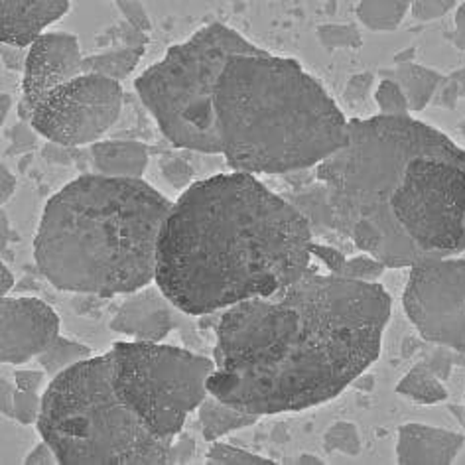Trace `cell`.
<instances>
[{
    "instance_id": "45",
    "label": "cell",
    "mask_w": 465,
    "mask_h": 465,
    "mask_svg": "<svg viewBox=\"0 0 465 465\" xmlns=\"http://www.w3.org/2000/svg\"><path fill=\"white\" fill-rule=\"evenodd\" d=\"M463 420H465V414H463Z\"/></svg>"
},
{
    "instance_id": "14",
    "label": "cell",
    "mask_w": 465,
    "mask_h": 465,
    "mask_svg": "<svg viewBox=\"0 0 465 465\" xmlns=\"http://www.w3.org/2000/svg\"><path fill=\"white\" fill-rule=\"evenodd\" d=\"M69 10V0H0V42L28 45Z\"/></svg>"
},
{
    "instance_id": "44",
    "label": "cell",
    "mask_w": 465,
    "mask_h": 465,
    "mask_svg": "<svg viewBox=\"0 0 465 465\" xmlns=\"http://www.w3.org/2000/svg\"><path fill=\"white\" fill-rule=\"evenodd\" d=\"M10 104H13V97L10 95H0V121H3V124H5V121H6V116H8V111H10Z\"/></svg>"
},
{
    "instance_id": "27",
    "label": "cell",
    "mask_w": 465,
    "mask_h": 465,
    "mask_svg": "<svg viewBox=\"0 0 465 465\" xmlns=\"http://www.w3.org/2000/svg\"><path fill=\"white\" fill-rule=\"evenodd\" d=\"M207 463L209 465H272L274 461L259 456V453H251L247 450H241L229 444H221L217 440L207 451Z\"/></svg>"
},
{
    "instance_id": "22",
    "label": "cell",
    "mask_w": 465,
    "mask_h": 465,
    "mask_svg": "<svg viewBox=\"0 0 465 465\" xmlns=\"http://www.w3.org/2000/svg\"><path fill=\"white\" fill-rule=\"evenodd\" d=\"M412 0H359L357 18L373 32L397 30L411 13Z\"/></svg>"
},
{
    "instance_id": "37",
    "label": "cell",
    "mask_w": 465,
    "mask_h": 465,
    "mask_svg": "<svg viewBox=\"0 0 465 465\" xmlns=\"http://www.w3.org/2000/svg\"><path fill=\"white\" fill-rule=\"evenodd\" d=\"M195 451V444L193 440H190L188 436H176V440L172 441L170 448V460L168 463H188Z\"/></svg>"
},
{
    "instance_id": "33",
    "label": "cell",
    "mask_w": 465,
    "mask_h": 465,
    "mask_svg": "<svg viewBox=\"0 0 465 465\" xmlns=\"http://www.w3.org/2000/svg\"><path fill=\"white\" fill-rule=\"evenodd\" d=\"M45 379H50L44 369H18L15 371V385L22 391L42 392L45 389Z\"/></svg>"
},
{
    "instance_id": "35",
    "label": "cell",
    "mask_w": 465,
    "mask_h": 465,
    "mask_svg": "<svg viewBox=\"0 0 465 465\" xmlns=\"http://www.w3.org/2000/svg\"><path fill=\"white\" fill-rule=\"evenodd\" d=\"M373 87V74H357L351 79L347 81V87H345V99L347 101H353V103H361L367 93Z\"/></svg>"
},
{
    "instance_id": "9",
    "label": "cell",
    "mask_w": 465,
    "mask_h": 465,
    "mask_svg": "<svg viewBox=\"0 0 465 465\" xmlns=\"http://www.w3.org/2000/svg\"><path fill=\"white\" fill-rule=\"evenodd\" d=\"M121 81L79 74L50 91L32 111L30 129L57 146H91L119 121Z\"/></svg>"
},
{
    "instance_id": "43",
    "label": "cell",
    "mask_w": 465,
    "mask_h": 465,
    "mask_svg": "<svg viewBox=\"0 0 465 465\" xmlns=\"http://www.w3.org/2000/svg\"><path fill=\"white\" fill-rule=\"evenodd\" d=\"M0 241H3V252H5V247L8 245V239H10V223H8V217L5 213L3 209V217H0Z\"/></svg>"
},
{
    "instance_id": "7",
    "label": "cell",
    "mask_w": 465,
    "mask_h": 465,
    "mask_svg": "<svg viewBox=\"0 0 465 465\" xmlns=\"http://www.w3.org/2000/svg\"><path fill=\"white\" fill-rule=\"evenodd\" d=\"M262 48L221 22H212L190 40L172 45L160 62L136 77L134 89L173 146L221 154L215 89L232 55Z\"/></svg>"
},
{
    "instance_id": "28",
    "label": "cell",
    "mask_w": 465,
    "mask_h": 465,
    "mask_svg": "<svg viewBox=\"0 0 465 465\" xmlns=\"http://www.w3.org/2000/svg\"><path fill=\"white\" fill-rule=\"evenodd\" d=\"M42 397L44 392H34V391H22L16 387V397H15V414L13 418L16 422L30 426L38 424L40 414H42Z\"/></svg>"
},
{
    "instance_id": "32",
    "label": "cell",
    "mask_w": 465,
    "mask_h": 465,
    "mask_svg": "<svg viewBox=\"0 0 465 465\" xmlns=\"http://www.w3.org/2000/svg\"><path fill=\"white\" fill-rule=\"evenodd\" d=\"M116 8L121 10V15L133 28L144 34L153 30V22H150V16L141 0H116Z\"/></svg>"
},
{
    "instance_id": "34",
    "label": "cell",
    "mask_w": 465,
    "mask_h": 465,
    "mask_svg": "<svg viewBox=\"0 0 465 465\" xmlns=\"http://www.w3.org/2000/svg\"><path fill=\"white\" fill-rule=\"evenodd\" d=\"M0 57H3V65L10 72H25L26 60H28V48L16 44L3 42L0 45Z\"/></svg>"
},
{
    "instance_id": "8",
    "label": "cell",
    "mask_w": 465,
    "mask_h": 465,
    "mask_svg": "<svg viewBox=\"0 0 465 465\" xmlns=\"http://www.w3.org/2000/svg\"><path fill=\"white\" fill-rule=\"evenodd\" d=\"M114 385L144 426L162 440H176L185 418L209 394L215 361L162 341H116Z\"/></svg>"
},
{
    "instance_id": "10",
    "label": "cell",
    "mask_w": 465,
    "mask_h": 465,
    "mask_svg": "<svg viewBox=\"0 0 465 465\" xmlns=\"http://www.w3.org/2000/svg\"><path fill=\"white\" fill-rule=\"evenodd\" d=\"M402 308L426 341L465 355V259L453 254L411 266Z\"/></svg>"
},
{
    "instance_id": "30",
    "label": "cell",
    "mask_w": 465,
    "mask_h": 465,
    "mask_svg": "<svg viewBox=\"0 0 465 465\" xmlns=\"http://www.w3.org/2000/svg\"><path fill=\"white\" fill-rule=\"evenodd\" d=\"M160 172L173 190L183 192V190H188L190 185L195 182L193 168L182 158H166L160 164Z\"/></svg>"
},
{
    "instance_id": "3",
    "label": "cell",
    "mask_w": 465,
    "mask_h": 465,
    "mask_svg": "<svg viewBox=\"0 0 465 465\" xmlns=\"http://www.w3.org/2000/svg\"><path fill=\"white\" fill-rule=\"evenodd\" d=\"M312 259L304 212L232 170L193 182L173 202L154 282L180 312L205 316L294 284Z\"/></svg>"
},
{
    "instance_id": "29",
    "label": "cell",
    "mask_w": 465,
    "mask_h": 465,
    "mask_svg": "<svg viewBox=\"0 0 465 465\" xmlns=\"http://www.w3.org/2000/svg\"><path fill=\"white\" fill-rule=\"evenodd\" d=\"M460 97H465V67L456 69L444 79V84L440 85L436 93L434 103L441 104V107H453ZM460 131L465 136V121L460 124Z\"/></svg>"
},
{
    "instance_id": "5",
    "label": "cell",
    "mask_w": 465,
    "mask_h": 465,
    "mask_svg": "<svg viewBox=\"0 0 465 465\" xmlns=\"http://www.w3.org/2000/svg\"><path fill=\"white\" fill-rule=\"evenodd\" d=\"M215 111L221 154L254 176L313 168L349 141V119L320 81L266 50L231 57Z\"/></svg>"
},
{
    "instance_id": "41",
    "label": "cell",
    "mask_w": 465,
    "mask_h": 465,
    "mask_svg": "<svg viewBox=\"0 0 465 465\" xmlns=\"http://www.w3.org/2000/svg\"><path fill=\"white\" fill-rule=\"evenodd\" d=\"M15 288V274L8 266L3 262L0 264V296H8L10 290Z\"/></svg>"
},
{
    "instance_id": "19",
    "label": "cell",
    "mask_w": 465,
    "mask_h": 465,
    "mask_svg": "<svg viewBox=\"0 0 465 465\" xmlns=\"http://www.w3.org/2000/svg\"><path fill=\"white\" fill-rule=\"evenodd\" d=\"M313 257H318L325 264V269L330 271V274L353 278V281L377 282L387 271L385 264L379 262L367 252L359 254V257H353V259H347L340 251L325 245H318V242H313Z\"/></svg>"
},
{
    "instance_id": "26",
    "label": "cell",
    "mask_w": 465,
    "mask_h": 465,
    "mask_svg": "<svg viewBox=\"0 0 465 465\" xmlns=\"http://www.w3.org/2000/svg\"><path fill=\"white\" fill-rule=\"evenodd\" d=\"M318 40L328 52L357 50L363 45V36L353 25H323L318 28Z\"/></svg>"
},
{
    "instance_id": "25",
    "label": "cell",
    "mask_w": 465,
    "mask_h": 465,
    "mask_svg": "<svg viewBox=\"0 0 465 465\" xmlns=\"http://www.w3.org/2000/svg\"><path fill=\"white\" fill-rule=\"evenodd\" d=\"M323 448L325 451H341L345 456H357L361 451V436L355 424L340 420L328 428L323 436Z\"/></svg>"
},
{
    "instance_id": "2",
    "label": "cell",
    "mask_w": 465,
    "mask_h": 465,
    "mask_svg": "<svg viewBox=\"0 0 465 465\" xmlns=\"http://www.w3.org/2000/svg\"><path fill=\"white\" fill-rule=\"evenodd\" d=\"M322 219L387 269L465 252V150L404 116L349 119L316 168Z\"/></svg>"
},
{
    "instance_id": "20",
    "label": "cell",
    "mask_w": 465,
    "mask_h": 465,
    "mask_svg": "<svg viewBox=\"0 0 465 465\" xmlns=\"http://www.w3.org/2000/svg\"><path fill=\"white\" fill-rule=\"evenodd\" d=\"M146 45H124L123 50L103 52L84 57V72L97 74L114 81L129 77L141 64Z\"/></svg>"
},
{
    "instance_id": "42",
    "label": "cell",
    "mask_w": 465,
    "mask_h": 465,
    "mask_svg": "<svg viewBox=\"0 0 465 465\" xmlns=\"http://www.w3.org/2000/svg\"><path fill=\"white\" fill-rule=\"evenodd\" d=\"M286 463H292V465H322L323 461L318 456H312V453H300V456L292 458Z\"/></svg>"
},
{
    "instance_id": "1",
    "label": "cell",
    "mask_w": 465,
    "mask_h": 465,
    "mask_svg": "<svg viewBox=\"0 0 465 465\" xmlns=\"http://www.w3.org/2000/svg\"><path fill=\"white\" fill-rule=\"evenodd\" d=\"M391 310L382 284L310 269L225 310L207 389L261 418L330 402L379 359Z\"/></svg>"
},
{
    "instance_id": "24",
    "label": "cell",
    "mask_w": 465,
    "mask_h": 465,
    "mask_svg": "<svg viewBox=\"0 0 465 465\" xmlns=\"http://www.w3.org/2000/svg\"><path fill=\"white\" fill-rule=\"evenodd\" d=\"M373 97L377 103L379 114H385V116L411 114L409 99H406L402 87L399 85V81L394 77L381 79L375 87Z\"/></svg>"
},
{
    "instance_id": "15",
    "label": "cell",
    "mask_w": 465,
    "mask_h": 465,
    "mask_svg": "<svg viewBox=\"0 0 465 465\" xmlns=\"http://www.w3.org/2000/svg\"><path fill=\"white\" fill-rule=\"evenodd\" d=\"M463 444V434L409 422L399 428L397 460L401 465H448L458 458Z\"/></svg>"
},
{
    "instance_id": "12",
    "label": "cell",
    "mask_w": 465,
    "mask_h": 465,
    "mask_svg": "<svg viewBox=\"0 0 465 465\" xmlns=\"http://www.w3.org/2000/svg\"><path fill=\"white\" fill-rule=\"evenodd\" d=\"M60 335V316L40 298L5 296L0 302V361L25 365Z\"/></svg>"
},
{
    "instance_id": "21",
    "label": "cell",
    "mask_w": 465,
    "mask_h": 465,
    "mask_svg": "<svg viewBox=\"0 0 465 465\" xmlns=\"http://www.w3.org/2000/svg\"><path fill=\"white\" fill-rule=\"evenodd\" d=\"M397 394L416 404H438L448 399V391L426 363L414 365L397 385Z\"/></svg>"
},
{
    "instance_id": "4",
    "label": "cell",
    "mask_w": 465,
    "mask_h": 465,
    "mask_svg": "<svg viewBox=\"0 0 465 465\" xmlns=\"http://www.w3.org/2000/svg\"><path fill=\"white\" fill-rule=\"evenodd\" d=\"M172 205L143 178L85 173L45 203L34 259L64 292L126 296L156 281L160 232Z\"/></svg>"
},
{
    "instance_id": "39",
    "label": "cell",
    "mask_w": 465,
    "mask_h": 465,
    "mask_svg": "<svg viewBox=\"0 0 465 465\" xmlns=\"http://www.w3.org/2000/svg\"><path fill=\"white\" fill-rule=\"evenodd\" d=\"M15 397H16V385L3 377L0 381V411L6 418H13L15 414Z\"/></svg>"
},
{
    "instance_id": "16",
    "label": "cell",
    "mask_w": 465,
    "mask_h": 465,
    "mask_svg": "<svg viewBox=\"0 0 465 465\" xmlns=\"http://www.w3.org/2000/svg\"><path fill=\"white\" fill-rule=\"evenodd\" d=\"M91 160L97 173L109 178H143L148 150L136 141H97L91 144Z\"/></svg>"
},
{
    "instance_id": "40",
    "label": "cell",
    "mask_w": 465,
    "mask_h": 465,
    "mask_svg": "<svg viewBox=\"0 0 465 465\" xmlns=\"http://www.w3.org/2000/svg\"><path fill=\"white\" fill-rule=\"evenodd\" d=\"M450 38L458 50L465 52V0L456 8V16H453V30H451Z\"/></svg>"
},
{
    "instance_id": "6",
    "label": "cell",
    "mask_w": 465,
    "mask_h": 465,
    "mask_svg": "<svg viewBox=\"0 0 465 465\" xmlns=\"http://www.w3.org/2000/svg\"><path fill=\"white\" fill-rule=\"evenodd\" d=\"M36 426L62 465H160L170 460L172 441L150 432L116 391L111 349L52 379Z\"/></svg>"
},
{
    "instance_id": "17",
    "label": "cell",
    "mask_w": 465,
    "mask_h": 465,
    "mask_svg": "<svg viewBox=\"0 0 465 465\" xmlns=\"http://www.w3.org/2000/svg\"><path fill=\"white\" fill-rule=\"evenodd\" d=\"M197 418H200L203 440L209 441V444H213V441L231 432H237V430L251 428L261 420V416L249 414L237 409V406H231L217 399L212 392L207 394L205 401L200 404V409H197Z\"/></svg>"
},
{
    "instance_id": "11",
    "label": "cell",
    "mask_w": 465,
    "mask_h": 465,
    "mask_svg": "<svg viewBox=\"0 0 465 465\" xmlns=\"http://www.w3.org/2000/svg\"><path fill=\"white\" fill-rule=\"evenodd\" d=\"M84 52L79 40L67 32H44L28 45V60L22 72V93L18 114L30 121L36 104L50 91L84 74Z\"/></svg>"
},
{
    "instance_id": "23",
    "label": "cell",
    "mask_w": 465,
    "mask_h": 465,
    "mask_svg": "<svg viewBox=\"0 0 465 465\" xmlns=\"http://www.w3.org/2000/svg\"><path fill=\"white\" fill-rule=\"evenodd\" d=\"M93 357L91 347L67 340L64 335H57L55 340L50 343V347L38 355V365L48 373L50 379L62 375L64 371L72 369L74 365L85 361V359Z\"/></svg>"
},
{
    "instance_id": "18",
    "label": "cell",
    "mask_w": 465,
    "mask_h": 465,
    "mask_svg": "<svg viewBox=\"0 0 465 465\" xmlns=\"http://www.w3.org/2000/svg\"><path fill=\"white\" fill-rule=\"evenodd\" d=\"M392 77L399 81L406 99H409L411 113L424 111L434 101L440 85L446 79L436 69L414 62H401L392 72Z\"/></svg>"
},
{
    "instance_id": "13",
    "label": "cell",
    "mask_w": 465,
    "mask_h": 465,
    "mask_svg": "<svg viewBox=\"0 0 465 465\" xmlns=\"http://www.w3.org/2000/svg\"><path fill=\"white\" fill-rule=\"evenodd\" d=\"M172 308L176 306L162 292V288L153 282L126 294L109 328L114 333L131 337L134 341H164V337L176 325Z\"/></svg>"
},
{
    "instance_id": "36",
    "label": "cell",
    "mask_w": 465,
    "mask_h": 465,
    "mask_svg": "<svg viewBox=\"0 0 465 465\" xmlns=\"http://www.w3.org/2000/svg\"><path fill=\"white\" fill-rule=\"evenodd\" d=\"M22 463L25 465H57L60 463V458H57L55 450L48 444V441L42 440L30 450V453Z\"/></svg>"
},
{
    "instance_id": "31",
    "label": "cell",
    "mask_w": 465,
    "mask_h": 465,
    "mask_svg": "<svg viewBox=\"0 0 465 465\" xmlns=\"http://www.w3.org/2000/svg\"><path fill=\"white\" fill-rule=\"evenodd\" d=\"M458 8L456 0H412L411 13L418 22H434Z\"/></svg>"
},
{
    "instance_id": "38",
    "label": "cell",
    "mask_w": 465,
    "mask_h": 465,
    "mask_svg": "<svg viewBox=\"0 0 465 465\" xmlns=\"http://www.w3.org/2000/svg\"><path fill=\"white\" fill-rule=\"evenodd\" d=\"M16 188H18V178L3 162V166H0V203L5 205L13 200Z\"/></svg>"
}]
</instances>
